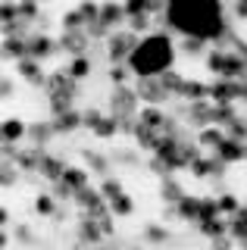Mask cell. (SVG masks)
Listing matches in <instances>:
<instances>
[{
	"instance_id": "obj_60",
	"label": "cell",
	"mask_w": 247,
	"mask_h": 250,
	"mask_svg": "<svg viewBox=\"0 0 247 250\" xmlns=\"http://www.w3.org/2000/svg\"><path fill=\"white\" fill-rule=\"evenodd\" d=\"M244 160H247V147H244Z\"/></svg>"
},
{
	"instance_id": "obj_22",
	"label": "cell",
	"mask_w": 247,
	"mask_h": 250,
	"mask_svg": "<svg viewBox=\"0 0 247 250\" xmlns=\"http://www.w3.org/2000/svg\"><path fill=\"white\" fill-rule=\"evenodd\" d=\"M160 197L166 200V207H179V203L188 197V194H185V188L175 182L172 175H169V178H163V182H160Z\"/></svg>"
},
{
	"instance_id": "obj_30",
	"label": "cell",
	"mask_w": 247,
	"mask_h": 250,
	"mask_svg": "<svg viewBox=\"0 0 247 250\" xmlns=\"http://www.w3.org/2000/svg\"><path fill=\"white\" fill-rule=\"evenodd\" d=\"M50 122H53V128H57V135H69V131H75V128L84 125V116H82V109H72V113L60 116V119H50Z\"/></svg>"
},
{
	"instance_id": "obj_9",
	"label": "cell",
	"mask_w": 247,
	"mask_h": 250,
	"mask_svg": "<svg viewBox=\"0 0 247 250\" xmlns=\"http://www.w3.org/2000/svg\"><path fill=\"white\" fill-rule=\"evenodd\" d=\"M172 119L163 113V106H141V113H138V125H144V128L153 131V135H163V128Z\"/></svg>"
},
{
	"instance_id": "obj_13",
	"label": "cell",
	"mask_w": 247,
	"mask_h": 250,
	"mask_svg": "<svg viewBox=\"0 0 247 250\" xmlns=\"http://www.w3.org/2000/svg\"><path fill=\"white\" fill-rule=\"evenodd\" d=\"M66 169H69V163H63L57 153H44V160H41V169H38V175H44L50 185H60V182H63V175H66Z\"/></svg>"
},
{
	"instance_id": "obj_27",
	"label": "cell",
	"mask_w": 247,
	"mask_h": 250,
	"mask_svg": "<svg viewBox=\"0 0 247 250\" xmlns=\"http://www.w3.org/2000/svg\"><path fill=\"white\" fill-rule=\"evenodd\" d=\"M244 147H247V144H241V141L226 138V144H222L213 156H219V160L226 163V166H231V163H241V160H244Z\"/></svg>"
},
{
	"instance_id": "obj_57",
	"label": "cell",
	"mask_w": 247,
	"mask_h": 250,
	"mask_svg": "<svg viewBox=\"0 0 247 250\" xmlns=\"http://www.w3.org/2000/svg\"><path fill=\"white\" fill-rule=\"evenodd\" d=\"M119 160H122V163H138V156H135V153H119Z\"/></svg>"
},
{
	"instance_id": "obj_50",
	"label": "cell",
	"mask_w": 247,
	"mask_h": 250,
	"mask_svg": "<svg viewBox=\"0 0 247 250\" xmlns=\"http://www.w3.org/2000/svg\"><path fill=\"white\" fill-rule=\"evenodd\" d=\"M204 44H206L204 38H194V35H191V38H182V50H185V53H191V57L204 50Z\"/></svg>"
},
{
	"instance_id": "obj_10",
	"label": "cell",
	"mask_w": 247,
	"mask_h": 250,
	"mask_svg": "<svg viewBox=\"0 0 247 250\" xmlns=\"http://www.w3.org/2000/svg\"><path fill=\"white\" fill-rule=\"evenodd\" d=\"M88 44H91L88 31H63V38H60V50H63V53H69L72 60L84 57Z\"/></svg>"
},
{
	"instance_id": "obj_41",
	"label": "cell",
	"mask_w": 247,
	"mask_h": 250,
	"mask_svg": "<svg viewBox=\"0 0 247 250\" xmlns=\"http://www.w3.org/2000/svg\"><path fill=\"white\" fill-rule=\"evenodd\" d=\"M69 75H72V82H84V78L91 75V60L88 57H79V60H72L69 62Z\"/></svg>"
},
{
	"instance_id": "obj_45",
	"label": "cell",
	"mask_w": 247,
	"mask_h": 250,
	"mask_svg": "<svg viewBox=\"0 0 247 250\" xmlns=\"http://www.w3.org/2000/svg\"><path fill=\"white\" fill-rule=\"evenodd\" d=\"M226 135H228L231 141H241V144H247V119H244V116H238V119L228 125Z\"/></svg>"
},
{
	"instance_id": "obj_47",
	"label": "cell",
	"mask_w": 247,
	"mask_h": 250,
	"mask_svg": "<svg viewBox=\"0 0 247 250\" xmlns=\"http://www.w3.org/2000/svg\"><path fill=\"white\" fill-rule=\"evenodd\" d=\"M38 3H32V0H19V19L22 22H28V25H32V22L38 19Z\"/></svg>"
},
{
	"instance_id": "obj_44",
	"label": "cell",
	"mask_w": 247,
	"mask_h": 250,
	"mask_svg": "<svg viewBox=\"0 0 247 250\" xmlns=\"http://www.w3.org/2000/svg\"><path fill=\"white\" fill-rule=\"evenodd\" d=\"M0 22H3V28L16 25V22H19V3H13V0H6V3L0 6Z\"/></svg>"
},
{
	"instance_id": "obj_53",
	"label": "cell",
	"mask_w": 247,
	"mask_h": 250,
	"mask_svg": "<svg viewBox=\"0 0 247 250\" xmlns=\"http://www.w3.org/2000/svg\"><path fill=\"white\" fill-rule=\"evenodd\" d=\"M0 94H3V100L13 97V75H3V78H0Z\"/></svg>"
},
{
	"instance_id": "obj_59",
	"label": "cell",
	"mask_w": 247,
	"mask_h": 250,
	"mask_svg": "<svg viewBox=\"0 0 247 250\" xmlns=\"http://www.w3.org/2000/svg\"><path fill=\"white\" fill-rule=\"evenodd\" d=\"M75 250H110V247H84V244H75Z\"/></svg>"
},
{
	"instance_id": "obj_43",
	"label": "cell",
	"mask_w": 247,
	"mask_h": 250,
	"mask_svg": "<svg viewBox=\"0 0 247 250\" xmlns=\"http://www.w3.org/2000/svg\"><path fill=\"white\" fill-rule=\"evenodd\" d=\"M19 172L22 169L13 160H3V169H0V185H3V188H13V185H16V178H19Z\"/></svg>"
},
{
	"instance_id": "obj_40",
	"label": "cell",
	"mask_w": 247,
	"mask_h": 250,
	"mask_svg": "<svg viewBox=\"0 0 247 250\" xmlns=\"http://www.w3.org/2000/svg\"><path fill=\"white\" fill-rule=\"evenodd\" d=\"M160 82H163V88L169 91V97H179V91H182V84H185V75L182 72H175V69H169V72H163L160 75Z\"/></svg>"
},
{
	"instance_id": "obj_19",
	"label": "cell",
	"mask_w": 247,
	"mask_h": 250,
	"mask_svg": "<svg viewBox=\"0 0 247 250\" xmlns=\"http://www.w3.org/2000/svg\"><path fill=\"white\" fill-rule=\"evenodd\" d=\"M3 60H25L28 57V38H19V35H3Z\"/></svg>"
},
{
	"instance_id": "obj_55",
	"label": "cell",
	"mask_w": 247,
	"mask_h": 250,
	"mask_svg": "<svg viewBox=\"0 0 247 250\" xmlns=\"http://www.w3.org/2000/svg\"><path fill=\"white\" fill-rule=\"evenodd\" d=\"M210 250H231V238L226 234V238H216V241H210Z\"/></svg>"
},
{
	"instance_id": "obj_52",
	"label": "cell",
	"mask_w": 247,
	"mask_h": 250,
	"mask_svg": "<svg viewBox=\"0 0 247 250\" xmlns=\"http://www.w3.org/2000/svg\"><path fill=\"white\" fill-rule=\"evenodd\" d=\"M147 25H150V16H135V19H128L125 28H132L135 35H144V31H147Z\"/></svg>"
},
{
	"instance_id": "obj_3",
	"label": "cell",
	"mask_w": 247,
	"mask_h": 250,
	"mask_svg": "<svg viewBox=\"0 0 247 250\" xmlns=\"http://www.w3.org/2000/svg\"><path fill=\"white\" fill-rule=\"evenodd\" d=\"M206 69L226 82H244L247 78V60L238 50H226V47H216L206 53Z\"/></svg>"
},
{
	"instance_id": "obj_49",
	"label": "cell",
	"mask_w": 247,
	"mask_h": 250,
	"mask_svg": "<svg viewBox=\"0 0 247 250\" xmlns=\"http://www.w3.org/2000/svg\"><path fill=\"white\" fill-rule=\"evenodd\" d=\"M147 169H150V172H157L160 178H169V175H172L169 163H166V160H160V156H150V160H147Z\"/></svg>"
},
{
	"instance_id": "obj_12",
	"label": "cell",
	"mask_w": 247,
	"mask_h": 250,
	"mask_svg": "<svg viewBox=\"0 0 247 250\" xmlns=\"http://www.w3.org/2000/svg\"><path fill=\"white\" fill-rule=\"evenodd\" d=\"M16 72L25 78L28 84H35V88H47V75H44V66H41L38 60H32V57L19 60V62H16Z\"/></svg>"
},
{
	"instance_id": "obj_1",
	"label": "cell",
	"mask_w": 247,
	"mask_h": 250,
	"mask_svg": "<svg viewBox=\"0 0 247 250\" xmlns=\"http://www.w3.org/2000/svg\"><path fill=\"white\" fill-rule=\"evenodd\" d=\"M166 22L172 28H179L185 38H204V41H216L228 35L226 28V6L216 0H182V3L166 6Z\"/></svg>"
},
{
	"instance_id": "obj_61",
	"label": "cell",
	"mask_w": 247,
	"mask_h": 250,
	"mask_svg": "<svg viewBox=\"0 0 247 250\" xmlns=\"http://www.w3.org/2000/svg\"><path fill=\"white\" fill-rule=\"evenodd\" d=\"M241 247H244V250H247V244H241Z\"/></svg>"
},
{
	"instance_id": "obj_46",
	"label": "cell",
	"mask_w": 247,
	"mask_h": 250,
	"mask_svg": "<svg viewBox=\"0 0 247 250\" xmlns=\"http://www.w3.org/2000/svg\"><path fill=\"white\" fill-rule=\"evenodd\" d=\"M219 203H216V197H200V222L204 219H219Z\"/></svg>"
},
{
	"instance_id": "obj_8",
	"label": "cell",
	"mask_w": 247,
	"mask_h": 250,
	"mask_svg": "<svg viewBox=\"0 0 247 250\" xmlns=\"http://www.w3.org/2000/svg\"><path fill=\"white\" fill-rule=\"evenodd\" d=\"M57 50H60V41H53V38L44 35V31H38V35L28 38V57L38 60V62H44L47 57H53Z\"/></svg>"
},
{
	"instance_id": "obj_26",
	"label": "cell",
	"mask_w": 247,
	"mask_h": 250,
	"mask_svg": "<svg viewBox=\"0 0 247 250\" xmlns=\"http://www.w3.org/2000/svg\"><path fill=\"white\" fill-rule=\"evenodd\" d=\"M82 156H84V163H88V172H94V175H100V178L110 175V160H106L103 153L91 150V147H82Z\"/></svg>"
},
{
	"instance_id": "obj_14",
	"label": "cell",
	"mask_w": 247,
	"mask_h": 250,
	"mask_svg": "<svg viewBox=\"0 0 247 250\" xmlns=\"http://www.w3.org/2000/svg\"><path fill=\"white\" fill-rule=\"evenodd\" d=\"M226 128H219V125H210V128H200L197 135H194V144L197 147H204V150H210V153H216L222 144H226Z\"/></svg>"
},
{
	"instance_id": "obj_37",
	"label": "cell",
	"mask_w": 247,
	"mask_h": 250,
	"mask_svg": "<svg viewBox=\"0 0 247 250\" xmlns=\"http://www.w3.org/2000/svg\"><path fill=\"white\" fill-rule=\"evenodd\" d=\"M119 135V119H113L110 113L103 116V119L97 122V128H94V138H103V141H110V138H116Z\"/></svg>"
},
{
	"instance_id": "obj_32",
	"label": "cell",
	"mask_w": 247,
	"mask_h": 250,
	"mask_svg": "<svg viewBox=\"0 0 247 250\" xmlns=\"http://www.w3.org/2000/svg\"><path fill=\"white\" fill-rule=\"evenodd\" d=\"M238 119V109L235 104H222V106H216L213 104V125H219V128H228L231 122Z\"/></svg>"
},
{
	"instance_id": "obj_18",
	"label": "cell",
	"mask_w": 247,
	"mask_h": 250,
	"mask_svg": "<svg viewBox=\"0 0 247 250\" xmlns=\"http://www.w3.org/2000/svg\"><path fill=\"white\" fill-rule=\"evenodd\" d=\"M188 119H191V125H197V131L210 128V125H213V104H210V100L188 104Z\"/></svg>"
},
{
	"instance_id": "obj_11",
	"label": "cell",
	"mask_w": 247,
	"mask_h": 250,
	"mask_svg": "<svg viewBox=\"0 0 247 250\" xmlns=\"http://www.w3.org/2000/svg\"><path fill=\"white\" fill-rule=\"evenodd\" d=\"M188 172L194 178H219L222 172H226V163L219 160V156H200L188 166Z\"/></svg>"
},
{
	"instance_id": "obj_51",
	"label": "cell",
	"mask_w": 247,
	"mask_h": 250,
	"mask_svg": "<svg viewBox=\"0 0 247 250\" xmlns=\"http://www.w3.org/2000/svg\"><path fill=\"white\" fill-rule=\"evenodd\" d=\"M82 116H84V128H91V131H94V128H97V122L103 119V113H100V109H94V106L82 109Z\"/></svg>"
},
{
	"instance_id": "obj_39",
	"label": "cell",
	"mask_w": 247,
	"mask_h": 250,
	"mask_svg": "<svg viewBox=\"0 0 247 250\" xmlns=\"http://www.w3.org/2000/svg\"><path fill=\"white\" fill-rule=\"evenodd\" d=\"M216 203H219V213H222V216H228V219H231V216L238 213V209L244 207V203L238 200L235 194H228V191H226V194H219V197H216Z\"/></svg>"
},
{
	"instance_id": "obj_42",
	"label": "cell",
	"mask_w": 247,
	"mask_h": 250,
	"mask_svg": "<svg viewBox=\"0 0 247 250\" xmlns=\"http://www.w3.org/2000/svg\"><path fill=\"white\" fill-rule=\"evenodd\" d=\"M79 13L84 16V22H88V28H91V25H97V22H100V3H94V0H82V3H79Z\"/></svg>"
},
{
	"instance_id": "obj_58",
	"label": "cell",
	"mask_w": 247,
	"mask_h": 250,
	"mask_svg": "<svg viewBox=\"0 0 247 250\" xmlns=\"http://www.w3.org/2000/svg\"><path fill=\"white\" fill-rule=\"evenodd\" d=\"M238 53H241V57L247 60V44H244V41H238Z\"/></svg>"
},
{
	"instance_id": "obj_28",
	"label": "cell",
	"mask_w": 247,
	"mask_h": 250,
	"mask_svg": "<svg viewBox=\"0 0 247 250\" xmlns=\"http://www.w3.org/2000/svg\"><path fill=\"white\" fill-rule=\"evenodd\" d=\"M228 238L238 241V244H247V207H241L228 219Z\"/></svg>"
},
{
	"instance_id": "obj_54",
	"label": "cell",
	"mask_w": 247,
	"mask_h": 250,
	"mask_svg": "<svg viewBox=\"0 0 247 250\" xmlns=\"http://www.w3.org/2000/svg\"><path fill=\"white\" fill-rule=\"evenodd\" d=\"M16 238L22 241V244H32V238H35V234H32V229H28L25 222H19V229H16Z\"/></svg>"
},
{
	"instance_id": "obj_7",
	"label": "cell",
	"mask_w": 247,
	"mask_h": 250,
	"mask_svg": "<svg viewBox=\"0 0 247 250\" xmlns=\"http://www.w3.org/2000/svg\"><path fill=\"white\" fill-rule=\"evenodd\" d=\"M241 100V82H226V78H213L210 82V104H235Z\"/></svg>"
},
{
	"instance_id": "obj_6",
	"label": "cell",
	"mask_w": 247,
	"mask_h": 250,
	"mask_svg": "<svg viewBox=\"0 0 247 250\" xmlns=\"http://www.w3.org/2000/svg\"><path fill=\"white\" fill-rule=\"evenodd\" d=\"M135 91H138V100H144V106H163L169 100V91L163 88L160 78H138Z\"/></svg>"
},
{
	"instance_id": "obj_38",
	"label": "cell",
	"mask_w": 247,
	"mask_h": 250,
	"mask_svg": "<svg viewBox=\"0 0 247 250\" xmlns=\"http://www.w3.org/2000/svg\"><path fill=\"white\" fill-rule=\"evenodd\" d=\"M35 213L44 216V219L57 216V197H53V194H38L35 197Z\"/></svg>"
},
{
	"instance_id": "obj_16",
	"label": "cell",
	"mask_w": 247,
	"mask_h": 250,
	"mask_svg": "<svg viewBox=\"0 0 247 250\" xmlns=\"http://www.w3.org/2000/svg\"><path fill=\"white\" fill-rule=\"evenodd\" d=\"M79 97V88L75 91H57V94H47V106H50V116L53 119H60V116H66V113H72V100Z\"/></svg>"
},
{
	"instance_id": "obj_2",
	"label": "cell",
	"mask_w": 247,
	"mask_h": 250,
	"mask_svg": "<svg viewBox=\"0 0 247 250\" xmlns=\"http://www.w3.org/2000/svg\"><path fill=\"white\" fill-rule=\"evenodd\" d=\"M172 60H175V50H172L169 35L157 31V35L141 38V47H138L135 57L128 60V69H132L138 78H160L163 72L172 69Z\"/></svg>"
},
{
	"instance_id": "obj_29",
	"label": "cell",
	"mask_w": 247,
	"mask_h": 250,
	"mask_svg": "<svg viewBox=\"0 0 247 250\" xmlns=\"http://www.w3.org/2000/svg\"><path fill=\"white\" fill-rule=\"evenodd\" d=\"M197 231L206 234L210 241L226 238V234H228V219H226V216H219V219H204V222H197Z\"/></svg>"
},
{
	"instance_id": "obj_48",
	"label": "cell",
	"mask_w": 247,
	"mask_h": 250,
	"mask_svg": "<svg viewBox=\"0 0 247 250\" xmlns=\"http://www.w3.org/2000/svg\"><path fill=\"white\" fill-rule=\"evenodd\" d=\"M128 75H132V69H128V66H110V82H113V88L128 84Z\"/></svg>"
},
{
	"instance_id": "obj_5",
	"label": "cell",
	"mask_w": 247,
	"mask_h": 250,
	"mask_svg": "<svg viewBox=\"0 0 247 250\" xmlns=\"http://www.w3.org/2000/svg\"><path fill=\"white\" fill-rule=\"evenodd\" d=\"M141 113V100H138V91L122 84V88H113L110 94V116L113 119H138Z\"/></svg>"
},
{
	"instance_id": "obj_15",
	"label": "cell",
	"mask_w": 247,
	"mask_h": 250,
	"mask_svg": "<svg viewBox=\"0 0 247 250\" xmlns=\"http://www.w3.org/2000/svg\"><path fill=\"white\" fill-rule=\"evenodd\" d=\"M75 231H79V244L84 247H103V238L106 234L100 231V225L97 222H91V219H79V225H75Z\"/></svg>"
},
{
	"instance_id": "obj_4",
	"label": "cell",
	"mask_w": 247,
	"mask_h": 250,
	"mask_svg": "<svg viewBox=\"0 0 247 250\" xmlns=\"http://www.w3.org/2000/svg\"><path fill=\"white\" fill-rule=\"evenodd\" d=\"M138 47H141V35H135L132 28H119L106 38V57H110L113 66H128Z\"/></svg>"
},
{
	"instance_id": "obj_31",
	"label": "cell",
	"mask_w": 247,
	"mask_h": 250,
	"mask_svg": "<svg viewBox=\"0 0 247 250\" xmlns=\"http://www.w3.org/2000/svg\"><path fill=\"white\" fill-rule=\"evenodd\" d=\"M175 209H179V219H185V222H194V225L200 222V197H191L188 194Z\"/></svg>"
},
{
	"instance_id": "obj_17",
	"label": "cell",
	"mask_w": 247,
	"mask_h": 250,
	"mask_svg": "<svg viewBox=\"0 0 247 250\" xmlns=\"http://www.w3.org/2000/svg\"><path fill=\"white\" fill-rule=\"evenodd\" d=\"M0 135H3V144L19 147V141L28 138V122L16 119V116H6V119H3V128H0Z\"/></svg>"
},
{
	"instance_id": "obj_25",
	"label": "cell",
	"mask_w": 247,
	"mask_h": 250,
	"mask_svg": "<svg viewBox=\"0 0 247 250\" xmlns=\"http://www.w3.org/2000/svg\"><path fill=\"white\" fill-rule=\"evenodd\" d=\"M79 88V82H72V75H69V69H53L47 75V94H57V91H75Z\"/></svg>"
},
{
	"instance_id": "obj_23",
	"label": "cell",
	"mask_w": 247,
	"mask_h": 250,
	"mask_svg": "<svg viewBox=\"0 0 247 250\" xmlns=\"http://www.w3.org/2000/svg\"><path fill=\"white\" fill-rule=\"evenodd\" d=\"M72 200H75V207H79L82 213H88V209H97V207H103V203H106V197L100 194V188H84V191H79Z\"/></svg>"
},
{
	"instance_id": "obj_36",
	"label": "cell",
	"mask_w": 247,
	"mask_h": 250,
	"mask_svg": "<svg viewBox=\"0 0 247 250\" xmlns=\"http://www.w3.org/2000/svg\"><path fill=\"white\" fill-rule=\"evenodd\" d=\"M144 241H147V244H166V241H169V229L160 225V222H147V225H144Z\"/></svg>"
},
{
	"instance_id": "obj_24",
	"label": "cell",
	"mask_w": 247,
	"mask_h": 250,
	"mask_svg": "<svg viewBox=\"0 0 247 250\" xmlns=\"http://www.w3.org/2000/svg\"><path fill=\"white\" fill-rule=\"evenodd\" d=\"M57 135V128H53V122H28V141H32V147H41Z\"/></svg>"
},
{
	"instance_id": "obj_56",
	"label": "cell",
	"mask_w": 247,
	"mask_h": 250,
	"mask_svg": "<svg viewBox=\"0 0 247 250\" xmlns=\"http://www.w3.org/2000/svg\"><path fill=\"white\" fill-rule=\"evenodd\" d=\"M235 16L238 19H247V0H238L235 3Z\"/></svg>"
},
{
	"instance_id": "obj_35",
	"label": "cell",
	"mask_w": 247,
	"mask_h": 250,
	"mask_svg": "<svg viewBox=\"0 0 247 250\" xmlns=\"http://www.w3.org/2000/svg\"><path fill=\"white\" fill-rule=\"evenodd\" d=\"M63 31H88V22H84V16L79 13V6H72V10L63 13Z\"/></svg>"
},
{
	"instance_id": "obj_20",
	"label": "cell",
	"mask_w": 247,
	"mask_h": 250,
	"mask_svg": "<svg viewBox=\"0 0 247 250\" xmlns=\"http://www.w3.org/2000/svg\"><path fill=\"white\" fill-rule=\"evenodd\" d=\"M63 185L72 194H79V191H84V188H91V172L84 166H69L66 175H63Z\"/></svg>"
},
{
	"instance_id": "obj_21",
	"label": "cell",
	"mask_w": 247,
	"mask_h": 250,
	"mask_svg": "<svg viewBox=\"0 0 247 250\" xmlns=\"http://www.w3.org/2000/svg\"><path fill=\"white\" fill-rule=\"evenodd\" d=\"M179 97H182V100H188V104H197V100H210V84H206V82H194V78H185Z\"/></svg>"
},
{
	"instance_id": "obj_33",
	"label": "cell",
	"mask_w": 247,
	"mask_h": 250,
	"mask_svg": "<svg viewBox=\"0 0 247 250\" xmlns=\"http://www.w3.org/2000/svg\"><path fill=\"white\" fill-rule=\"evenodd\" d=\"M100 194H103V197H106V203H110V200H116V197H119V194H125V188H122V182H119V178H116V175H106V178H100Z\"/></svg>"
},
{
	"instance_id": "obj_34",
	"label": "cell",
	"mask_w": 247,
	"mask_h": 250,
	"mask_svg": "<svg viewBox=\"0 0 247 250\" xmlns=\"http://www.w3.org/2000/svg\"><path fill=\"white\" fill-rule=\"evenodd\" d=\"M110 213H113V216H119V219L132 216V213H135V200H132V194H119L116 200H110Z\"/></svg>"
}]
</instances>
